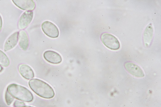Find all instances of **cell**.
<instances>
[{
  "instance_id": "1",
  "label": "cell",
  "mask_w": 161,
  "mask_h": 107,
  "mask_svg": "<svg viewBox=\"0 0 161 107\" xmlns=\"http://www.w3.org/2000/svg\"><path fill=\"white\" fill-rule=\"evenodd\" d=\"M29 84L32 90L40 97L49 99L55 96V91L52 88L42 80L32 79L29 81Z\"/></svg>"
},
{
  "instance_id": "2",
  "label": "cell",
  "mask_w": 161,
  "mask_h": 107,
  "mask_svg": "<svg viewBox=\"0 0 161 107\" xmlns=\"http://www.w3.org/2000/svg\"><path fill=\"white\" fill-rule=\"evenodd\" d=\"M7 91L14 98L27 102H32L34 99L32 94L28 88L22 86L12 84L9 85Z\"/></svg>"
},
{
  "instance_id": "3",
  "label": "cell",
  "mask_w": 161,
  "mask_h": 107,
  "mask_svg": "<svg viewBox=\"0 0 161 107\" xmlns=\"http://www.w3.org/2000/svg\"><path fill=\"white\" fill-rule=\"evenodd\" d=\"M101 39L104 45L111 50H117L120 48V44L118 40L116 37L110 34H102Z\"/></svg>"
},
{
  "instance_id": "4",
  "label": "cell",
  "mask_w": 161,
  "mask_h": 107,
  "mask_svg": "<svg viewBox=\"0 0 161 107\" xmlns=\"http://www.w3.org/2000/svg\"><path fill=\"white\" fill-rule=\"evenodd\" d=\"M44 33L48 37L52 38H56L59 35V31L57 27L52 22L45 21L42 26Z\"/></svg>"
},
{
  "instance_id": "5",
  "label": "cell",
  "mask_w": 161,
  "mask_h": 107,
  "mask_svg": "<svg viewBox=\"0 0 161 107\" xmlns=\"http://www.w3.org/2000/svg\"><path fill=\"white\" fill-rule=\"evenodd\" d=\"M124 66L126 71L134 76L142 78L145 76L140 67L135 63L131 62H127L125 63Z\"/></svg>"
},
{
  "instance_id": "6",
  "label": "cell",
  "mask_w": 161,
  "mask_h": 107,
  "mask_svg": "<svg viewBox=\"0 0 161 107\" xmlns=\"http://www.w3.org/2000/svg\"><path fill=\"white\" fill-rule=\"evenodd\" d=\"M33 17L32 11H26L21 16L18 23V26L20 29L26 28L31 22Z\"/></svg>"
},
{
  "instance_id": "7",
  "label": "cell",
  "mask_w": 161,
  "mask_h": 107,
  "mask_svg": "<svg viewBox=\"0 0 161 107\" xmlns=\"http://www.w3.org/2000/svg\"><path fill=\"white\" fill-rule=\"evenodd\" d=\"M14 4L23 10L32 11L35 8L36 5L32 0H13Z\"/></svg>"
},
{
  "instance_id": "8",
  "label": "cell",
  "mask_w": 161,
  "mask_h": 107,
  "mask_svg": "<svg viewBox=\"0 0 161 107\" xmlns=\"http://www.w3.org/2000/svg\"><path fill=\"white\" fill-rule=\"evenodd\" d=\"M44 59L48 62L53 64H58L62 61L61 56L58 53L53 51L48 50L44 53Z\"/></svg>"
},
{
  "instance_id": "9",
  "label": "cell",
  "mask_w": 161,
  "mask_h": 107,
  "mask_svg": "<svg viewBox=\"0 0 161 107\" xmlns=\"http://www.w3.org/2000/svg\"><path fill=\"white\" fill-rule=\"evenodd\" d=\"M19 34V32H15L10 35L7 39L4 45L5 52L13 49L16 46L18 41Z\"/></svg>"
},
{
  "instance_id": "10",
  "label": "cell",
  "mask_w": 161,
  "mask_h": 107,
  "mask_svg": "<svg viewBox=\"0 0 161 107\" xmlns=\"http://www.w3.org/2000/svg\"><path fill=\"white\" fill-rule=\"evenodd\" d=\"M19 70L21 75L25 79L29 80L34 77V71L27 65L22 64L20 65Z\"/></svg>"
},
{
  "instance_id": "11",
  "label": "cell",
  "mask_w": 161,
  "mask_h": 107,
  "mask_svg": "<svg viewBox=\"0 0 161 107\" xmlns=\"http://www.w3.org/2000/svg\"><path fill=\"white\" fill-rule=\"evenodd\" d=\"M19 40L20 48L23 51H26L29 46V41L28 35L25 31L21 30L19 32Z\"/></svg>"
},
{
  "instance_id": "12",
  "label": "cell",
  "mask_w": 161,
  "mask_h": 107,
  "mask_svg": "<svg viewBox=\"0 0 161 107\" xmlns=\"http://www.w3.org/2000/svg\"><path fill=\"white\" fill-rule=\"evenodd\" d=\"M153 34V29L151 24H150L146 28L143 35V43L146 45L151 43Z\"/></svg>"
},
{
  "instance_id": "13",
  "label": "cell",
  "mask_w": 161,
  "mask_h": 107,
  "mask_svg": "<svg viewBox=\"0 0 161 107\" xmlns=\"http://www.w3.org/2000/svg\"><path fill=\"white\" fill-rule=\"evenodd\" d=\"M10 63L8 57L2 51L0 50V65L4 67H8Z\"/></svg>"
},
{
  "instance_id": "14",
  "label": "cell",
  "mask_w": 161,
  "mask_h": 107,
  "mask_svg": "<svg viewBox=\"0 0 161 107\" xmlns=\"http://www.w3.org/2000/svg\"><path fill=\"white\" fill-rule=\"evenodd\" d=\"M5 99L8 105H10L14 100V98L7 91L6 92Z\"/></svg>"
},
{
  "instance_id": "15",
  "label": "cell",
  "mask_w": 161,
  "mask_h": 107,
  "mask_svg": "<svg viewBox=\"0 0 161 107\" xmlns=\"http://www.w3.org/2000/svg\"><path fill=\"white\" fill-rule=\"evenodd\" d=\"M25 104L23 102L16 100L14 104V106L15 107H17L24 105Z\"/></svg>"
},
{
  "instance_id": "16",
  "label": "cell",
  "mask_w": 161,
  "mask_h": 107,
  "mask_svg": "<svg viewBox=\"0 0 161 107\" xmlns=\"http://www.w3.org/2000/svg\"><path fill=\"white\" fill-rule=\"evenodd\" d=\"M3 25V21L2 17L1 15H0V32L2 30Z\"/></svg>"
},
{
  "instance_id": "17",
  "label": "cell",
  "mask_w": 161,
  "mask_h": 107,
  "mask_svg": "<svg viewBox=\"0 0 161 107\" xmlns=\"http://www.w3.org/2000/svg\"><path fill=\"white\" fill-rule=\"evenodd\" d=\"M3 70V67L0 65V72H1Z\"/></svg>"
},
{
  "instance_id": "18",
  "label": "cell",
  "mask_w": 161,
  "mask_h": 107,
  "mask_svg": "<svg viewBox=\"0 0 161 107\" xmlns=\"http://www.w3.org/2000/svg\"><path fill=\"white\" fill-rule=\"evenodd\" d=\"M17 107H34L32 106H27V105H23L22 106Z\"/></svg>"
}]
</instances>
